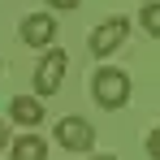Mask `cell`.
<instances>
[{
    "instance_id": "ba28073f",
    "label": "cell",
    "mask_w": 160,
    "mask_h": 160,
    "mask_svg": "<svg viewBox=\"0 0 160 160\" xmlns=\"http://www.w3.org/2000/svg\"><path fill=\"white\" fill-rule=\"evenodd\" d=\"M138 22H143V30H147L152 39H160V0H147V4L138 9Z\"/></svg>"
},
{
    "instance_id": "5b68a950",
    "label": "cell",
    "mask_w": 160,
    "mask_h": 160,
    "mask_svg": "<svg viewBox=\"0 0 160 160\" xmlns=\"http://www.w3.org/2000/svg\"><path fill=\"white\" fill-rule=\"evenodd\" d=\"M56 39V18L52 13H30L26 22H22V43L30 48H52Z\"/></svg>"
},
{
    "instance_id": "8992f818",
    "label": "cell",
    "mask_w": 160,
    "mask_h": 160,
    "mask_svg": "<svg viewBox=\"0 0 160 160\" xmlns=\"http://www.w3.org/2000/svg\"><path fill=\"white\" fill-rule=\"evenodd\" d=\"M9 117H13L18 126H39V121H43V104H39L35 95H13V100H9Z\"/></svg>"
},
{
    "instance_id": "3957f363",
    "label": "cell",
    "mask_w": 160,
    "mask_h": 160,
    "mask_svg": "<svg viewBox=\"0 0 160 160\" xmlns=\"http://www.w3.org/2000/svg\"><path fill=\"white\" fill-rule=\"evenodd\" d=\"M65 69H69V56L52 48V52L39 56V69H35V95H56L61 82H65Z\"/></svg>"
},
{
    "instance_id": "9c48e42d",
    "label": "cell",
    "mask_w": 160,
    "mask_h": 160,
    "mask_svg": "<svg viewBox=\"0 0 160 160\" xmlns=\"http://www.w3.org/2000/svg\"><path fill=\"white\" fill-rule=\"evenodd\" d=\"M147 156H152V160H160V126L147 134Z\"/></svg>"
},
{
    "instance_id": "4fadbf2b",
    "label": "cell",
    "mask_w": 160,
    "mask_h": 160,
    "mask_svg": "<svg viewBox=\"0 0 160 160\" xmlns=\"http://www.w3.org/2000/svg\"><path fill=\"white\" fill-rule=\"evenodd\" d=\"M0 69H4V65H0Z\"/></svg>"
},
{
    "instance_id": "8fae6325",
    "label": "cell",
    "mask_w": 160,
    "mask_h": 160,
    "mask_svg": "<svg viewBox=\"0 0 160 160\" xmlns=\"http://www.w3.org/2000/svg\"><path fill=\"white\" fill-rule=\"evenodd\" d=\"M9 147V130H4V121H0V152Z\"/></svg>"
},
{
    "instance_id": "6da1fadb",
    "label": "cell",
    "mask_w": 160,
    "mask_h": 160,
    "mask_svg": "<svg viewBox=\"0 0 160 160\" xmlns=\"http://www.w3.org/2000/svg\"><path fill=\"white\" fill-rule=\"evenodd\" d=\"M91 95L104 112H117V108L130 104V74L117 69V65H100L95 78H91Z\"/></svg>"
},
{
    "instance_id": "30bf717a",
    "label": "cell",
    "mask_w": 160,
    "mask_h": 160,
    "mask_svg": "<svg viewBox=\"0 0 160 160\" xmlns=\"http://www.w3.org/2000/svg\"><path fill=\"white\" fill-rule=\"evenodd\" d=\"M48 4H52V9H78L82 0H48Z\"/></svg>"
},
{
    "instance_id": "7a4b0ae2",
    "label": "cell",
    "mask_w": 160,
    "mask_h": 160,
    "mask_svg": "<svg viewBox=\"0 0 160 160\" xmlns=\"http://www.w3.org/2000/svg\"><path fill=\"white\" fill-rule=\"evenodd\" d=\"M126 35H130V18L126 13H112V18H104L100 26H95V35H91V56H112L121 43H126Z\"/></svg>"
},
{
    "instance_id": "52a82bcc",
    "label": "cell",
    "mask_w": 160,
    "mask_h": 160,
    "mask_svg": "<svg viewBox=\"0 0 160 160\" xmlns=\"http://www.w3.org/2000/svg\"><path fill=\"white\" fill-rule=\"evenodd\" d=\"M9 156L13 160H48V143H43L39 134H22V138L9 147Z\"/></svg>"
},
{
    "instance_id": "7c38bea8",
    "label": "cell",
    "mask_w": 160,
    "mask_h": 160,
    "mask_svg": "<svg viewBox=\"0 0 160 160\" xmlns=\"http://www.w3.org/2000/svg\"><path fill=\"white\" fill-rule=\"evenodd\" d=\"M91 160H117V156H91Z\"/></svg>"
},
{
    "instance_id": "277c9868",
    "label": "cell",
    "mask_w": 160,
    "mask_h": 160,
    "mask_svg": "<svg viewBox=\"0 0 160 160\" xmlns=\"http://www.w3.org/2000/svg\"><path fill=\"white\" fill-rule=\"evenodd\" d=\"M52 130H56V143L65 152H91L95 147V126L82 121V117H61Z\"/></svg>"
}]
</instances>
